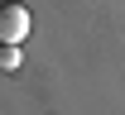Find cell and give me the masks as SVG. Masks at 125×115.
Segmentation results:
<instances>
[{"label":"cell","mask_w":125,"mask_h":115,"mask_svg":"<svg viewBox=\"0 0 125 115\" xmlns=\"http://www.w3.org/2000/svg\"><path fill=\"white\" fill-rule=\"evenodd\" d=\"M0 67H5V72L19 67V43H0Z\"/></svg>","instance_id":"obj_2"},{"label":"cell","mask_w":125,"mask_h":115,"mask_svg":"<svg viewBox=\"0 0 125 115\" xmlns=\"http://www.w3.org/2000/svg\"><path fill=\"white\" fill-rule=\"evenodd\" d=\"M29 29H34V15L19 0H5V5H0V43H24Z\"/></svg>","instance_id":"obj_1"}]
</instances>
